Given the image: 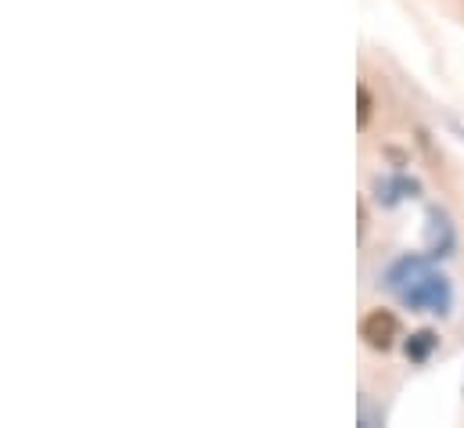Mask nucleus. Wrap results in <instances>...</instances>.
I'll return each mask as SVG.
<instances>
[{
  "instance_id": "obj_3",
  "label": "nucleus",
  "mask_w": 464,
  "mask_h": 428,
  "mask_svg": "<svg viewBox=\"0 0 464 428\" xmlns=\"http://www.w3.org/2000/svg\"><path fill=\"white\" fill-rule=\"evenodd\" d=\"M360 338L371 345V349H392L396 338H400V321L392 310H371L363 321H360Z\"/></svg>"
},
{
  "instance_id": "obj_1",
  "label": "nucleus",
  "mask_w": 464,
  "mask_h": 428,
  "mask_svg": "<svg viewBox=\"0 0 464 428\" xmlns=\"http://www.w3.org/2000/svg\"><path fill=\"white\" fill-rule=\"evenodd\" d=\"M382 288L392 292L407 310L414 314H436L447 317L454 306V288L447 281V274H440L432 267V256L425 252H407L400 259H392L382 274Z\"/></svg>"
},
{
  "instance_id": "obj_6",
  "label": "nucleus",
  "mask_w": 464,
  "mask_h": 428,
  "mask_svg": "<svg viewBox=\"0 0 464 428\" xmlns=\"http://www.w3.org/2000/svg\"><path fill=\"white\" fill-rule=\"evenodd\" d=\"M371 108H374V102H371V91L360 83V87H356V126H360V130L367 126V119H371Z\"/></svg>"
},
{
  "instance_id": "obj_2",
  "label": "nucleus",
  "mask_w": 464,
  "mask_h": 428,
  "mask_svg": "<svg viewBox=\"0 0 464 428\" xmlns=\"http://www.w3.org/2000/svg\"><path fill=\"white\" fill-rule=\"evenodd\" d=\"M454 245H458V230H454L450 213L440 209V206H429V213H425V252L432 259H447L454 252Z\"/></svg>"
},
{
  "instance_id": "obj_4",
  "label": "nucleus",
  "mask_w": 464,
  "mask_h": 428,
  "mask_svg": "<svg viewBox=\"0 0 464 428\" xmlns=\"http://www.w3.org/2000/svg\"><path fill=\"white\" fill-rule=\"evenodd\" d=\"M418 191H421V184H418L414 177H407V173L374 177V199H378V206H385V209L400 206L403 199H418Z\"/></svg>"
},
{
  "instance_id": "obj_5",
  "label": "nucleus",
  "mask_w": 464,
  "mask_h": 428,
  "mask_svg": "<svg viewBox=\"0 0 464 428\" xmlns=\"http://www.w3.org/2000/svg\"><path fill=\"white\" fill-rule=\"evenodd\" d=\"M436 345H440V335L436 331H414L411 338H407V356L414 360V364H425L432 353H436Z\"/></svg>"
}]
</instances>
